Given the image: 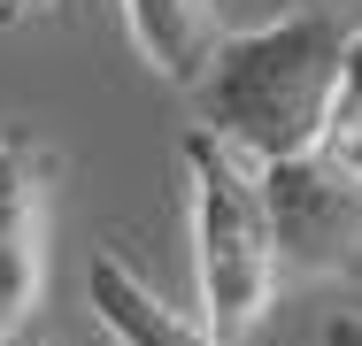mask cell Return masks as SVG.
I'll return each instance as SVG.
<instances>
[{
	"mask_svg": "<svg viewBox=\"0 0 362 346\" xmlns=\"http://www.w3.org/2000/svg\"><path fill=\"white\" fill-rule=\"evenodd\" d=\"M39 8H54V0H0V23H23V16H39Z\"/></svg>",
	"mask_w": 362,
	"mask_h": 346,
	"instance_id": "cell-9",
	"label": "cell"
},
{
	"mask_svg": "<svg viewBox=\"0 0 362 346\" xmlns=\"http://www.w3.org/2000/svg\"><path fill=\"white\" fill-rule=\"evenodd\" d=\"M324 346H362V316H332L324 323Z\"/></svg>",
	"mask_w": 362,
	"mask_h": 346,
	"instance_id": "cell-8",
	"label": "cell"
},
{
	"mask_svg": "<svg viewBox=\"0 0 362 346\" xmlns=\"http://www.w3.org/2000/svg\"><path fill=\"white\" fill-rule=\"evenodd\" d=\"M85 300H93V323H100L116 346H231L223 331H209L201 316H177L124 254H93Z\"/></svg>",
	"mask_w": 362,
	"mask_h": 346,
	"instance_id": "cell-5",
	"label": "cell"
},
{
	"mask_svg": "<svg viewBox=\"0 0 362 346\" xmlns=\"http://www.w3.org/2000/svg\"><path fill=\"white\" fill-rule=\"evenodd\" d=\"M47 177L54 154L39 138L0 131V339H23L47 292Z\"/></svg>",
	"mask_w": 362,
	"mask_h": 346,
	"instance_id": "cell-4",
	"label": "cell"
},
{
	"mask_svg": "<svg viewBox=\"0 0 362 346\" xmlns=\"http://www.w3.org/2000/svg\"><path fill=\"white\" fill-rule=\"evenodd\" d=\"M262 193H270V231H278V270L300 285H332L362 277V177L339 162H324L316 146L262 162Z\"/></svg>",
	"mask_w": 362,
	"mask_h": 346,
	"instance_id": "cell-3",
	"label": "cell"
},
{
	"mask_svg": "<svg viewBox=\"0 0 362 346\" xmlns=\"http://www.w3.org/2000/svg\"><path fill=\"white\" fill-rule=\"evenodd\" d=\"M124 31L162 85L193 93L223 47V8L216 0H124Z\"/></svg>",
	"mask_w": 362,
	"mask_h": 346,
	"instance_id": "cell-6",
	"label": "cell"
},
{
	"mask_svg": "<svg viewBox=\"0 0 362 346\" xmlns=\"http://www.w3.org/2000/svg\"><path fill=\"white\" fill-rule=\"evenodd\" d=\"M185 185H193V292H201V323L239 346L270 292H278V231H270V193H262V162H247L216 131H185Z\"/></svg>",
	"mask_w": 362,
	"mask_h": 346,
	"instance_id": "cell-2",
	"label": "cell"
},
{
	"mask_svg": "<svg viewBox=\"0 0 362 346\" xmlns=\"http://www.w3.org/2000/svg\"><path fill=\"white\" fill-rule=\"evenodd\" d=\"M347 39H355V16H339L332 0H300L255 31H223L209 77L193 85L201 131L239 146L247 162L308 154L332 124Z\"/></svg>",
	"mask_w": 362,
	"mask_h": 346,
	"instance_id": "cell-1",
	"label": "cell"
},
{
	"mask_svg": "<svg viewBox=\"0 0 362 346\" xmlns=\"http://www.w3.org/2000/svg\"><path fill=\"white\" fill-rule=\"evenodd\" d=\"M332 124L362 131V23H355V39H347V62H339V100H332ZM332 124H324V131H332Z\"/></svg>",
	"mask_w": 362,
	"mask_h": 346,
	"instance_id": "cell-7",
	"label": "cell"
}]
</instances>
